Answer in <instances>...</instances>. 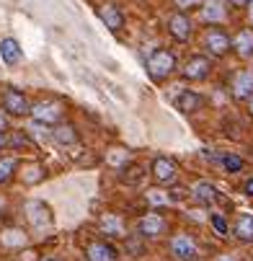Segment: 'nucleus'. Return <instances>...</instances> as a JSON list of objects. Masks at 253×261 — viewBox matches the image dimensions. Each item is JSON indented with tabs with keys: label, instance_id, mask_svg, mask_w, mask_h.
I'll return each mask as SVG.
<instances>
[{
	"label": "nucleus",
	"instance_id": "30",
	"mask_svg": "<svg viewBox=\"0 0 253 261\" xmlns=\"http://www.w3.org/2000/svg\"><path fill=\"white\" fill-rule=\"evenodd\" d=\"M243 192H245V197H253V178H248L243 184Z\"/></svg>",
	"mask_w": 253,
	"mask_h": 261
},
{
	"label": "nucleus",
	"instance_id": "33",
	"mask_svg": "<svg viewBox=\"0 0 253 261\" xmlns=\"http://www.w3.org/2000/svg\"><path fill=\"white\" fill-rule=\"evenodd\" d=\"M245 8H248V21H250V26H253V0H250Z\"/></svg>",
	"mask_w": 253,
	"mask_h": 261
},
{
	"label": "nucleus",
	"instance_id": "11",
	"mask_svg": "<svg viewBox=\"0 0 253 261\" xmlns=\"http://www.w3.org/2000/svg\"><path fill=\"white\" fill-rule=\"evenodd\" d=\"M233 96L238 101H248L253 96V70H238L233 75Z\"/></svg>",
	"mask_w": 253,
	"mask_h": 261
},
{
	"label": "nucleus",
	"instance_id": "32",
	"mask_svg": "<svg viewBox=\"0 0 253 261\" xmlns=\"http://www.w3.org/2000/svg\"><path fill=\"white\" fill-rule=\"evenodd\" d=\"M214 261H238V258H235L233 253H220V256H217Z\"/></svg>",
	"mask_w": 253,
	"mask_h": 261
},
{
	"label": "nucleus",
	"instance_id": "29",
	"mask_svg": "<svg viewBox=\"0 0 253 261\" xmlns=\"http://www.w3.org/2000/svg\"><path fill=\"white\" fill-rule=\"evenodd\" d=\"M8 124H11V122H8V114H6L3 109H0V132H6V129H8Z\"/></svg>",
	"mask_w": 253,
	"mask_h": 261
},
{
	"label": "nucleus",
	"instance_id": "22",
	"mask_svg": "<svg viewBox=\"0 0 253 261\" xmlns=\"http://www.w3.org/2000/svg\"><path fill=\"white\" fill-rule=\"evenodd\" d=\"M16 168H18V161L16 158H0V184L11 181L13 173H16Z\"/></svg>",
	"mask_w": 253,
	"mask_h": 261
},
{
	"label": "nucleus",
	"instance_id": "23",
	"mask_svg": "<svg viewBox=\"0 0 253 261\" xmlns=\"http://www.w3.org/2000/svg\"><path fill=\"white\" fill-rule=\"evenodd\" d=\"M0 241H3V246H23L26 236L21 230H6L3 236H0Z\"/></svg>",
	"mask_w": 253,
	"mask_h": 261
},
{
	"label": "nucleus",
	"instance_id": "20",
	"mask_svg": "<svg viewBox=\"0 0 253 261\" xmlns=\"http://www.w3.org/2000/svg\"><path fill=\"white\" fill-rule=\"evenodd\" d=\"M52 140L57 142V145H75L78 142V129L72 127V124H54V129H52Z\"/></svg>",
	"mask_w": 253,
	"mask_h": 261
},
{
	"label": "nucleus",
	"instance_id": "21",
	"mask_svg": "<svg viewBox=\"0 0 253 261\" xmlns=\"http://www.w3.org/2000/svg\"><path fill=\"white\" fill-rule=\"evenodd\" d=\"M222 6H225L222 0H204V8H202L204 21H209V23L222 21V18H225V8H222Z\"/></svg>",
	"mask_w": 253,
	"mask_h": 261
},
{
	"label": "nucleus",
	"instance_id": "35",
	"mask_svg": "<svg viewBox=\"0 0 253 261\" xmlns=\"http://www.w3.org/2000/svg\"><path fill=\"white\" fill-rule=\"evenodd\" d=\"M248 109H250V117H253V96L248 98Z\"/></svg>",
	"mask_w": 253,
	"mask_h": 261
},
{
	"label": "nucleus",
	"instance_id": "15",
	"mask_svg": "<svg viewBox=\"0 0 253 261\" xmlns=\"http://www.w3.org/2000/svg\"><path fill=\"white\" fill-rule=\"evenodd\" d=\"M230 47H233L243 60H250V57H253V29H240L233 39H230Z\"/></svg>",
	"mask_w": 253,
	"mask_h": 261
},
{
	"label": "nucleus",
	"instance_id": "10",
	"mask_svg": "<svg viewBox=\"0 0 253 261\" xmlns=\"http://www.w3.org/2000/svg\"><path fill=\"white\" fill-rule=\"evenodd\" d=\"M168 31H171V36L176 42H189L191 34H194V23H191V18L186 13L178 11V13H173L168 18Z\"/></svg>",
	"mask_w": 253,
	"mask_h": 261
},
{
	"label": "nucleus",
	"instance_id": "12",
	"mask_svg": "<svg viewBox=\"0 0 253 261\" xmlns=\"http://www.w3.org/2000/svg\"><path fill=\"white\" fill-rule=\"evenodd\" d=\"M117 258H119V251L106 241H93L86 248V261H117Z\"/></svg>",
	"mask_w": 253,
	"mask_h": 261
},
{
	"label": "nucleus",
	"instance_id": "19",
	"mask_svg": "<svg viewBox=\"0 0 253 261\" xmlns=\"http://www.w3.org/2000/svg\"><path fill=\"white\" fill-rule=\"evenodd\" d=\"M235 238L240 243H253V215L243 212L235 222Z\"/></svg>",
	"mask_w": 253,
	"mask_h": 261
},
{
	"label": "nucleus",
	"instance_id": "4",
	"mask_svg": "<svg viewBox=\"0 0 253 261\" xmlns=\"http://www.w3.org/2000/svg\"><path fill=\"white\" fill-rule=\"evenodd\" d=\"M165 230H168V222H165V217L158 215V212H148V215H142V217L137 220V233H139V238H160Z\"/></svg>",
	"mask_w": 253,
	"mask_h": 261
},
{
	"label": "nucleus",
	"instance_id": "25",
	"mask_svg": "<svg viewBox=\"0 0 253 261\" xmlns=\"http://www.w3.org/2000/svg\"><path fill=\"white\" fill-rule=\"evenodd\" d=\"M6 145H16V147H31V140L23 132H13L11 140H6Z\"/></svg>",
	"mask_w": 253,
	"mask_h": 261
},
{
	"label": "nucleus",
	"instance_id": "7",
	"mask_svg": "<svg viewBox=\"0 0 253 261\" xmlns=\"http://www.w3.org/2000/svg\"><path fill=\"white\" fill-rule=\"evenodd\" d=\"M29 109H31V103H29L26 93H21L16 88H8L3 93V111H6V114H11V117H26Z\"/></svg>",
	"mask_w": 253,
	"mask_h": 261
},
{
	"label": "nucleus",
	"instance_id": "14",
	"mask_svg": "<svg viewBox=\"0 0 253 261\" xmlns=\"http://www.w3.org/2000/svg\"><path fill=\"white\" fill-rule=\"evenodd\" d=\"M0 60H3L8 67L18 65L23 60V49L18 44V39H13V36H6L3 42H0Z\"/></svg>",
	"mask_w": 253,
	"mask_h": 261
},
{
	"label": "nucleus",
	"instance_id": "34",
	"mask_svg": "<svg viewBox=\"0 0 253 261\" xmlns=\"http://www.w3.org/2000/svg\"><path fill=\"white\" fill-rule=\"evenodd\" d=\"M6 140H8V137H6L3 132H0V150H3V147H6Z\"/></svg>",
	"mask_w": 253,
	"mask_h": 261
},
{
	"label": "nucleus",
	"instance_id": "1",
	"mask_svg": "<svg viewBox=\"0 0 253 261\" xmlns=\"http://www.w3.org/2000/svg\"><path fill=\"white\" fill-rule=\"evenodd\" d=\"M173 70H176V55H173V52H168V49H155V52L148 57V75H150L155 83L171 78Z\"/></svg>",
	"mask_w": 253,
	"mask_h": 261
},
{
	"label": "nucleus",
	"instance_id": "5",
	"mask_svg": "<svg viewBox=\"0 0 253 261\" xmlns=\"http://www.w3.org/2000/svg\"><path fill=\"white\" fill-rule=\"evenodd\" d=\"M150 173L158 184H165V186H173L178 181V166L176 161L165 158V155H158L153 158V166H150Z\"/></svg>",
	"mask_w": 253,
	"mask_h": 261
},
{
	"label": "nucleus",
	"instance_id": "31",
	"mask_svg": "<svg viewBox=\"0 0 253 261\" xmlns=\"http://www.w3.org/2000/svg\"><path fill=\"white\" fill-rule=\"evenodd\" d=\"M228 3H230L233 8H245V6L250 3V0H228Z\"/></svg>",
	"mask_w": 253,
	"mask_h": 261
},
{
	"label": "nucleus",
	"instance_id": "9",
	"mask_svg": "<svg viewBox=\"0 0 253 261\" xmlns=\"http://www.w3.org/2000/svg\"><path fill=\"white\" fill-rule=\"evenodd\" d=\"M212 70H214L212 60L204 57V55H196V57H191V60L184 65V78H186V81H204V78L212 75Z\"/></svg>",
	"mask_w": 253,
	"mask_h": 261
},
{
	"label": "nucleus",
	"instance_id": "27",
	"mask_svg": "<svg viewBox=\"0 0 253 261\" xmlns=\"http://www.w3.org/2000/svg\"><path fill=\"white\" fill-rule=\"evenodd\" d=\"M148 199L153 204H171V197H165L163 192H148Z\"/></svg>",
	"mask_w": 253,
	"mask_h": 261
},
{
	"label": "nucleus",
	"instance_id": "24",
	"mask_svg": "<svg viewBox=\"0 0 253 261\" xmlns=\"http://www.w3.org/2000/svg\"><path fill=\"white\" fill-rule=\"evenodd\" d=\"M222 166H225V171L238 173V171L243 168V158H240V155H235V153H225V155H222Z\"/></svg>",
	"mask_w": 253,
	"mask_h": 261
},
{
	"label": "nucleus",
	"instance_id": "13",
	"mask_svg": "<svg viewBox=\"0 0 253 261\" xmlns=\"http://www.w3.org/2000/svg\"><path fill=\"white\" fill-rule=\"evenodd\" d=\"M202 106H204V96L196 91H181L176 96V109L184 111V114H196V111H202Z\"/></svg>",
	"mask_w": 253,
	"mask_h": 261
},
{
	"label": "nucleus",
	"instance_id": "17",
	"mask_svg": "<svg viewBox=\"0 0 253 261\" xmlns=\"http://www.w3.org/2000/svg\"><path fill=\"white\" fill-rule=\"evenodd\" d=\"M191 194H194L202 204H214V202H220V192H217V186L209 184V181H199V184H194Z\"/></svg>",
	"mask_w": 253,
	"mask_h": 261
},
{
	"label": "nucleus",
	"instance_id": "28",
	"mask_svg": "<svg viewBox=\"0 0 253 261\" xmlns=\"http://www.w3.org/2000/svg\"><path fill=\"white\" fill-rule=\"evenodd\" d=\"M173 3H176V8H178L181 13H184V11H189V8H196L202 0H173Z\"/></svg>",
	"mask_w": 253,
	"mask_h": 261
},
{
	"label": "nucleus",
	"instance_id": "36",
	"mask_svg": "<svg viewBox=\"0 0 253 261\" xmlns=\"http://www.w3.org/2000/svg\"><path fill=\"white\" fill-rule=\"evenodd\" d=\"M44 261H57V258H44Z\"/></svg>",
	"mask_w": 253,
	"mask_h": 261
},
{
	"label": "nucleus",
	"instance_id": "8",
	"mask_svg": "<svg viewBox=\"0 0 253 261\" xmlns=\"http://www.w3.org/2000/svg\"><path fill=\"white\" fill-rule=\"evenodd\" d=\"M204 49L212 55V57H225L233 47H230V36L225 34V31H220V29H212V31H207V36H204Z\"/></svg>",
	"mask_w": 253,
	"mask_h": 261
},
{
	"label": "nucleus",
	"instance_id": "26",
	"mask_svg": "<svg viewBox=\"0 0 253 261\" xmlns=\"http://www.w3.org/2000/svg\"><path fill=\"white\" fill-rule=\"evenodd\" d=\"M209 220H212V225H214L217 233H220V236H228V222H225L222 215H209Z\"/></svg>",
	"mask_w": 253,
	"mask_h": 261
},
{
	"label": "nucleus",
	"instance_id": "3",
	"mask_svg": "<svg viewBox=\"0 0 253 261\" xmlns=\"http://www.w3.org/2000/svg\"><path fill=\"white\" fill-rule=\"evenodd\" d=\"M26 215H29V222L36 228V230H49L54 225V215H52V207L44 204L42 199H34L26 204Z\"/></svg>",
	"mask_w": 253,
	"mask_h": 261
},
{
	"label": "nucleus",
	"instance_id": "16",
	"mask_svg": "<svg viewBox=\"0 0 253 261\" xmlns=\"http://www.w3.org/2000/svg\"><path fill=\"white\" fill-rule=\"evenodd\" d=\"M98 16H101V21L106 23V29H108V31H114V34H119V31H122V26H124V13H122L117 6H111V3L101 6Z\"/></svg>",
	"mask_w": 253,
	"mask_h": 261
},
{
	"label": "nucleus",
	"instance_id": "6",
	"mask_svg": "<svg viewBox=\"0 0 253 261\" xmlns=\"http://www.w3.org/2000/svg\"><path fill=\"white\" fill-rule=\"evenodd\" d=\"M171 253H173L178 261H196L199 248H196V243H194L191 236L178 233V236H173V241H171Z\"/></svg>",
	"mask_w": 253,
	"mask_h": 261
},
{
	"label": "nucleus",
	"instance_id": "18",
	"mask_svg": "<svg viewBox=\"0 0 253 261\" xmlns=\"http://www.w3.org/2000/svg\"><path fill=\"white\" fill-rule=\"evenodd\" d=\"M101 230H103L106 236H111V238H124V222H122L119 215L106 212V215L101 217Z\"/></svg>",
	"mask_w": 253,
	"mask_h": 261
},
{
	"label": "nucleus",
	"instance_id": "2",
	"mask_svg": "<svg viewBox=\"0 0 253 261\" xmlns=\"http://www.w3.org/2000/svg\"><path fill=\"white\" fill-rule=\"evenodd\" d=\"M62 103L60 101H52V98H44V101H36L31 109H29V114L34 117V122H39V124H60L62 122Z\"/></svg>",
	"mask_w": 253,
	"mask_h": 261
}]
</instances>
